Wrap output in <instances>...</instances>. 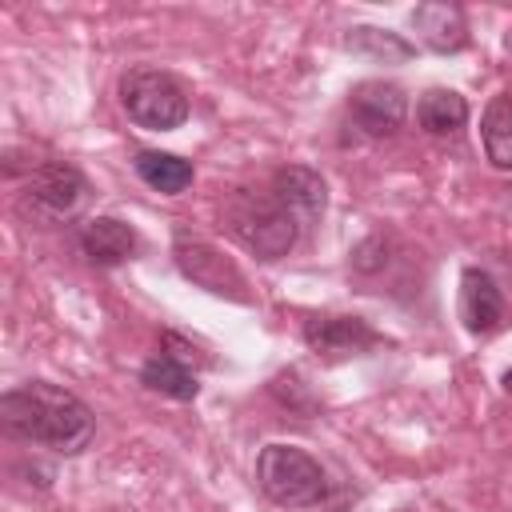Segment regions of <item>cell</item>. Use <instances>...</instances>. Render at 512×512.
I'll use <instances>...</instances> for the list:
<instances>
[{"label": "cell", "mask_w": 512, "mask_h": 512, "mask_svg": "<svg viewBox=\"0 0 512 512\" xmlns=\"http://www.w3.org/2000/svg\"><path fill=\"white\" fill-rule=\"evenodd\" d=\"M0 424L8 428V436L24 444H44L64 456L88 448L96 432V416L88 412V404L48 380L8 388L0 396Z\"/></svg>", "instance_id": "6da1fadb"}, {"label": "cell", "mask_w": 512, "mask_h": 512, "mask_svg": "<svg viewBox=\"0 0 512 512\" xmlns=\"http://www.w3.org/2000/svg\"><path fill=\"white\" fill-rule=\"evenodd\" d=\"M224 220H228L232 236L260 260L288 256L300 236V224L280 208V200L272 192H248V188L232 192L224 204Z\"/></svg>", "instance_id": "7a4b0ae2"}, {"label": "cell", "mask_w": 512, "mask_h": 512, "mask_svg": "<svg viewBox=\"0 0 512 512\" xmlns=\"http://www.w3.org/2000/svg\"><path fill=\"white\" fill-rule=\"evenodd\" d=\"M260 492L280 508H312L324 500V468L296 444H268L256 456Z\"/></svg>", "instance_id": "3957f363"}, {"label": "cell", "mask_w": 512, "mask_h": 512, "mask_svg": "<svg viewBox=\"0 0 512 512\" xmlns=\"http://www.w3.org/2000/svg\"><path fill=\"white\" fill-rule=\"evenodd\" d=\"M120 104L132 124L148 132H172L188 120V96L168 72L136 68L120 80Z\"/></svg>", "instance_id": "277c9868"}, {"label": "cell", "mask_w": 512, "mask_h": 512, "mask_svg": "<svg viewBox=\"0 0 512 512\" xmlns=\"http://www.w3.org/2000/svg\"><path fill=\"white\" fill-rule=\"evenodd\" d=\"M84 192H88V184L72 164L44 160L32 168V176L24 184V204L48 220H64L84 204Z\"/></svg>", "instance_id": "5b68a950"}, {"label": "cell", "mask_w": 512, "mask_h": 512, "mask_svg": "<svg viewBox=\"0 0 512 512\" xmlns=\"http://www.w3.org/2000/svg\"><path fill=\"white\" fill-rule=\"evenodd\" d=\"M348 112L356 120L360 132L368 136H392L400 132L404 116H408V100L396 84H384V80H364L352 88L348 96Z\"/></svg>", "instance_id": "8992f818"}, {"label": "cell", "mask_w": 512, "mask_h": 512, "mask_svg": "<svg viewBox=\"0 0 512 512\" xmlns=\"http://www.w3.org/2000/svg\"><path fill=\"white\" fill-rule=\"evenodd\" d=\"M272 196L280 200V208L300 224V228H316L320 216H324V180L320 172L304 168V164H288L272 176Z\"/></svg>", "instance_id": "52a82bcc"}, {"label": "cell", "mask_w": 512, "mask_h": 512, "mask_svg": "<svg viewBox=\"0 0 512 512\" xmlns=\"http://www.w3.org/2000/svg\"><path fill=\"white\" fill-rule=\"evenodd\" d=\"M304 344L324 360H344L376 344V332L360 316H316L304 324Z\"/></svg>", "instance_id": "ba28073f"}, {"label": "cell", "mask_w": 512, "mask_h": 512, "mask_svg": "<svg viewBox=\"0 0 512 512\" xmlns=\"http://www.w3.org/2000/svg\"><path fill=\"white\" fill-rule=\"evenodd\" d=\"M176 264H180L184 276H192V280H196L200 288H208V292H236V288H244L240 272H236L216 248H208L204 240L180 236V240H176ZM236 296H240V292H236Z\"/></svg>", "instance_id": "9c48e42d"}, {"label": "cell", "mask_w": 512, "mask_h": 512, "mask_svg": "<svg viewBox=\"0 0 512 512\" xmlns=\"http://www.w3.org/2000/svg\"><path fill=\"white\" fill-rule=\"evenodd\" d=\"M504 316V300H500V288L492 284L488 272L480 268H464L460 276V320L472 336H484L500 324Z\"/></svg>", "instance_id": "30bf717a"}, {"label": "cell", "mask_w": 512, "mask_h": 512, "mask_svg": "<svg viewBox=\"0 0 512 512\" xmlns=\"http://www.w3.org/2000/svg\"><path fill=\"white\" fill-rule=\"evenodd\" d=\"M412 28L432 52H460L468 44V24L456 4H416L412 8Z\"/></svg>", "instance_id": "8fae6325"}, {"label": "cell", "mask_w": 512, "mask_h": 512, "mask_svg": "<svg viewBox=\"0 0 512 512\" xmlns=\"http://www.w3.org/2000/svg\"><path fill=\"white\" fill-rule=\"evenodd\" d=\"M80 248H84V256L92 264L112 268V264H120V260H128L136 252V232L116 216H96V220H88L80 228Z\"/></svg>", "instance_id": "7c38bea8"}, {"label": "cell", "mask_w": 512, "mask_h": 512, "mask_svg": "<svg viewBox=\"0 0 512 512\" xmlns=\"http://www.w3.org/2000/svg\"><path fill=\"white\" fill-rule=\"evenodd\" d=\"M480 140H484V156L492 160V168L512 172V92H500L488 100L484 120H480Z\"/></svg>", "instance_id": "4fadbf2b"}, {"label": "cell", "mask_w": 512, "mask_h": 512, "mask_svg": "<svg viewBox=\"0 0 512 512\" xmlns=\"http://www.w3.org/2000/svg\"><path fill=\"white\" fill-rule=\"evenodd\" d=\"M416 120H420V128L432 132V136H452V132L464 128V120H468V104H464V96L452 92V88H432V92L420 96V104H416Z\"/></svg>", "instance_id": "5bb4252c"}, {"label": "cell", "mask_w": 512, "mask_h": 512, "mask_svg": "<svg viewBox=\"0 0 512 512\" xmlns=\"http://www.w3.org/2000/svg\"><path fill=\"white\" fill-rule=\"evenodd\" d=\"M132 164H136V176L160 196H176L192 184V164L180 160L176 152H136Z\"/></svg>", "instance_id": "9a60e30c"}, {"label": "cell", "mask_w": 512, "mask_h": 512, "mask_svg": "<svg viewBox=\"0 0 512 512\" xmlns=\"http://www.w3.org/2000/svg\"><path fill=\"white\" fill-rule=\"evenodd\" d=\"M140 384L152 388V392H160V396H168V400H192L196 388H200L196 376L188 372V364L176 360V356H168V352H156L140 368Z\"/></svg>", "instance_id": "2e32d148"}, {"label": "cell", "mask_w": 512, "mask_h": 512, "mask_svg": "<svg viewBox=\"0 0 512 512\" xmlns=\"http://www.w3.org/2000/svg\"><path fill=\"white\" fill-rule=\"evenodd\" d=\"M348 48H352V52H368V56H376V60H384V64H400V60L412 56V44H408V40H400L396 32L368 28V24H364V28H352Z\"/></svg>", "instance_id": "e0dca14e"}, {"label": "cell", "mask_w": 512, "mask_h": 512, "mask_svg": "<svg viewBox=\"0 0 512 512\" xmlns=\"http://www.w3.org/2000/svg\"><path fill=\"white\" fill-rule=\"evenodd\" d=\"M504 388H508V392H512V368H508V372H504Z\"/></svg>", "instance_id": "ac0fdd59"}]
</instances>
